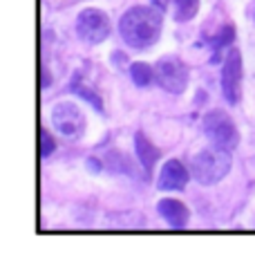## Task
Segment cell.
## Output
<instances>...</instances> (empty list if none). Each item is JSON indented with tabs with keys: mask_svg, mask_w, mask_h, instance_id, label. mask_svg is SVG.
<instances>
[{
	"mask_svg": "<svg viewBox=\"0 0 255 260\" xmlns=\"http://www.w3.org/2000/svg\"><path fill=\"white\" fill-rule=\"evenodd\" d=\"M161 12L150 5H137L130 7L119 20V34L126 41V45L134 50H148L153 47L161 34Z\"/></svg>",
	"mask_w": 255,
	"mask_h": 260,
	"instance_id": "6da1fadb",
	"label": "cell"
},
{
	"mask_svg": "<svg viewBox=\"0 0 255 260\" xmlns=\"http://www.w3.org/2000/svg\"><path fill=\"white\" fill-rule=\"evenodd\" d=\"M231 171V153L217 146L199 150L193 157V175L202 186H213L222 182Z\"/></svg>",
	"mask_w": 255,
	"mask_h": 260,
	"instance_id": "7a4b0ae2",
	"label": "cell"
},
{
	"mask_svg": "<svg viewBox=\"0 0 255 260\" xmlns=\"http://www.w3.org/2000/svg\"><path fill=\"white\" fill-rule=\"evenodd\" d=\"M204 135L213 146L229 153L240 146V130L224 110H210L204 117Z\"/></svg>",
	"mask_w": 255,
	"mask_h": 260,
	"instance_id": "3957f363",
	"label": "cell"
},
{
	"mask_svg": "<svg viewBox=\"0 0 255 260\" xmlns=\"http://www.w3.org/2000/svg\"><path fill=\"white\" fill-rule=\"evenodd\" d=\"M155 77H157V83L161 85L166 92L170 94H181L188 85V72L186 63L177 56H161L155 65Z\"/></svg>",
	"mask_w": 255,
	"mask_h": 260,
	"instance_id": "277c9868",
	"label": "cell"
},
{
	"mask_svg": "<svg viewBox=\"0 0 255 260\" xmlns=\"http://www.w3.org/2000/svg\"><path fill=\"white\" fill-rule=\"evenodd\" d=\"M77 34L83 39L85 43H103L110 36V20L101 9H83L77 18Z\"/></svg>",
	"mask_w": 255,
	"mask_h": 260,
	"instance_id": "5b68a950",
	"label": "cell"
},
{
	"mask_svg": "<svg viewBox=\"0 0 255 260\" xmlns=\"http://www.w3.org/2000/svg\"><path fill=\"white\" fill-rule=\"evenodd\" d=\"M52 121L54 128L67 139H79L85 133V117L79 110V106L63 101L52 108Z\"/></svg>",
	"mask_w": 255,
	"mask_h": 260,
	"instance_id": "8992f818",
	"label": "cell"
},
{
	"mask_svg": "<svg viewBox=\"0 0 255 260\" xmlns=\"http://www.w3.org/2000/svg\"><path fill=\"white\" fill-rule=\"evenodd\" d=\"M222 92L231 106L240 104L242 99V54L240 50H229L222 68Z\"/></svg>",
	"mask_w": 255,
	"mask_h": 260,
	"instance_id": "52a82bcc",
	"label": "cell"
},
{
	"mask_svg": "<svg viewBox=\"0 0 255 260\" xmlns=\"http://www.w3.org/2000/svg\"><path fill=\"white\" fill-rule=\"evenodd\" d=\"M188 182V171L179 159H168L164 169L159 173V182L157 186L164 191H181Z\"/></svg>",
	"mask_w": 255,
	"mask_h": 260,
	"instance_id": "ba28073f",
	"label": "cell"
},
{
	"mask_svg": "<svg viewBox=\"0 0 255 260\" xmlns=\"http://www.w3.org/2000/svg\"><path fill=\"white\" fill-rule=\"evenodd\" d=\"M157 211H159L161 218H164L172 229H184V226L188 224V220H191V211H188L186 204L179 202V200H172V198L159 200Z\"/></svg>",
	"mask_w": 255,
	"mask_h": 260,
	"instance_id": "9c48e42d",
	"label": "cell"
},
{
	"mask_svg": "<svg viewBox=\"0 0 255 260\" xmlns=\"http://www.w3.org/2000/svg\"><path fill=\"white\" fill-rule=\"evenodd\" d=\"M134 146H137V155H139L141 166L145 169V173H150V171H153V166H155V161L159 159V155H161L159 148H155V146L148 142V137H145L143 133L134 135Z\"/></svg>",
	"mask_w": 255,
	"mask_h": 260,
	"instance_id": "30bf717a",
	"label": "cell"
},
{
	"mask_svg": "<svg viewBox=\"0 0 255 260\" xmlns=\"http://www.w3.org/2000/svg\"><path fill=\"white\" fill-rule=\"evenodd\" d=\"M81 79H83V74L79 72L77 77L72 79V83H69V88H72V92H77V94H81V96H83L85 101H90V104L94 106V110L99 112V115H103V104H101L99 94H96V92L92 90V88H88V85H85V83H83V81H81Z\"/></svg>",
	"mask_w": 255,
	"mask_h": 260,
	"instance_id": "8fae6325",
	"label": "cell"
},
{
	"mask_svg": "<svg viewBox=\"0 0 255 260\" xmlns=\"http://www.w3.org/2000/svg\"><path fill=\"white\" fill-rule=\"evenodd\" d=\"M130 77H132L134 85H139V88H143V85H150L155 79V70L150 68L148 63H132L130 65Z\"/></svg>",
	"mask_w": 255,
	"mask_h": 260,
	"instance_id": "7c38bea8",
	"label": "cell"
},
{
	"mask_svg": "<svg viewBox=\"0 0 255 260\" xmlns=\"http://www.w3.org/2000/svg\"><path fill=\"white\" fill-rule=\"evenodd\" d=\"M172 3H175V18L181 23L191 20L199 9V0H172Z\"/></svg>",
	"mask_w": 255,
	"mask_h": 260,
	"instance_id": "4fadbf2b",
	"label": "cell"
},
{
	"mask_svg": "<svg viewBox=\"0 0 255 260\" xmlns=\"http://www.w3.org/2000/svg\"><path fill=\"white\" fill-rule=\"evenodd\" d=\"M233 36H235V29H233L231 25H224V27H222V31H220V34L215 36L213 47H215V50H220V47L231 45V43H233Z\"/></svg>",
	"mask_w": 255,
	"mask_h": 260,
	"instance_id": "5bb4252c",
	"label": "cell"
},
{
	"mask_svg": "<svg viewBox=\"0 0 255 260\" xmlns=\"http://www.w3.org/2000/svg\"><path fill=\"white\" fill-rule=\"evenodd\" d=\"M54 148H56V144L50 137V133L45 128H41V157H50Z\"/></svg>",
	"mask_w": 255,
	"mask_h": 260,
	"instance_id": "9a60e30c",
	"label": "cell"
},
{
	"mask_svg": "<svg viewBox=\"0 0 255 260\" xmlns=\"http://www.w3.org/2000/svg\"><path fill=\"white\" fill-rule=\"evenodd\" d=\"M47 83H50V77H47V70L43 68V88H47Z\"/></svg>",
	"mask_w": 255,
	"mask_h": 260,
	"instance_id": "2e32d148",
	"label": "cell"
},
{
	"mask_svg": "<svg viewBox=\"0 0 255 260\" xmlns=\"http://www.w3.org/2000/svg\"><path fill=\"white\" fill-rule=\"evenodd\" d=\"M253 20H255V5H253Z\"/></svg>",
	"mask_w": 255,
	"mask_h": 260,
	"instance_id": "e0dca14e",
	"label": "cell"
}]
</instances>
